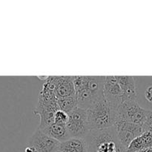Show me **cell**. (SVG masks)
I'll return each instance as SVG.
<instances>
[{
  "instance_id": "obj_5",
  "label": "cell",
  "mask_w": 152,
  "mask_h": 152,
  "mask_svg": "<svg viewBox=\"0 0 152 152\" xmlns=\"http://www.w3.org/2000/svg\"><path fill=\"white\" fill-rule=\"evenodd\" d=\"M114 127L122 146L126 150L135 138L144 133L142 126L134 125L117 116Z\"/></svg>"
},
{
  "instance_id": "obj_18",
  "label": "cell",
  "mask_w": 152,
  "mask_h": 152,
  "mask_svg": "<svg viewBox=\"0 0 152 152\" xmlns=\"http://www.w3.org/2000/svg\"><path fill=\"white\" fill-rule=\"evenodd\" d=\"M24 152H37L36 151V149L34 148H33V147L31 146H27L26 148H25V151Z\"/></svg>"
},
{
  "instance_id": "obj_16",
  "label": "cell",
  "mask_w": 152,
  "mask_h": 152,
  "mask_svg": "<svg viewBox=\"0 0 152 152\" xmlns=\"http://www.w3.org/2000/svg\"><path fill=\"white\" fill-rule=\"evenodd\" d=\"M144 132H151L152 133V110L148 111V116H147L146 121L145 124L142 126Z\"/></svg>"
},
{
  "instance_id": "obj_17",
  "label": "cell",
  "mask_w": 152,
  "mask_h": 152,
  "mask_svg": "<svg viewBox=\"0 0 152 152\" xmlns=\"http://www.w3.org/2000/svg\"><path fill=\"white\" fill-rule=\"evenodd\" d=\"M145 97L147 101L152 102V86H148L145 91Z\"/></svg>"
},
{
  "instance_id": "obj_2",
  "label": "cell",
  "mask_w": 152,
  "mask_h": 152,
  "mask_svg": "<svg viewBox=\"0 0 152 152\" xmlns=\"http://www.w3.org/2000/svg\"><path fill=\"white\" fill-rule=\"evenodd\" d=\"M117 108L103 96L87 109L90 130H103L114 126Z\"/></svg>"
},
{
  "instance_id": "obj_14",
  "label": "cell",
  "mask_w": 152,
  "mask_h": 152,
  "mask_svg": "<svg viewBox=\"0 0 152 152\" xmlns=\"http://www.w3.org/2000/svg\"><path fill=\"white\" fill-rule=\"evenodd\" d=\"M54 114L53 112H46L39 114L40 124L38 129L43 131L54 123Z\"/></svg>"
},
{
  "instance_id": "obj_11",
  "label": "cell",
  "mask_w": 152,
  "mask_h": 152,
  "mask_svg": "<svg viewBox=\"0 0 152 152\" xmlns=\"http://www.w3.org/2000/svg\"><path fill=\"white\" fill-rule=\"evenodd\" d=\"M151 148H152V133L144 132L131 142L126 152L139 151Z\"/></svg>"
},
{
  "instance_id": "obj_6",
  "label": "cell",
  "mask_w": 152,
  "mask_h": 152,
  "mask_svg": "<svg viewBox=\"0 0 152 152\" xmlns=\"http://www.w3.org/2000/svg\"><path fill=\"white\" fill-rule=\"evenodd\" d=\"M61 142L50 137L39 129L35 131L28 142L37 152H59Z\"/></svg>"
},
{
  "instance_id": "obj_1",
  "label": "cell",
  "mask_w": 152,
  "mask_h": 152,
  "mask_svg": "<svg viewBox=\"0 0 152 152\" xmlns=\"http://www.w3.org/2000/svg\"><path fill=\"white\" fill-rule=\"evenodd\" d=\"M88 152H126L114 127L103 130H91L86 138Z\"/></svg>"
},
{
  "instance_id": "obj_4",
  "label": "cell",
  "mask_w": 152,
  "mask_h": 152,
  "mask_svg": "<svg viewBox=\"0 0 152 152\" xmlns=\"http://www.w3.org/2000/svg\"><path fill=\"white\" fill-rule=\"evenodd\" d=\"M149 110L142 108L137 101H125L117 110V117H121L134 125L143 126Z\"/></svg>"
},
{
  "instance_id": "obj_20",
  "label": "cell",
  "mask_w": 152,
  "mask_h": 152,
  "mask_svg": "<svg viewBox=\"0 0 152 152\" xmlns=\"http://www.w3.org/2000/svg\"><path fill=\"white\" fill-rule=\"evenodd\" d=\"M59 152H60V151H59Z\"/></svg>"
},
{
  "instance_id": "obj_13",
  "label": "cell",
  "mask_w": 152,
  "mask_h": 152,
  "mask_svg": "<svg viewBox=\"0 0 152 152\" xmlns=\"http://www.w3.org/2000/svg\"><path fill=\"white\" fill-rule=\"evenodd\" d=\"M57 102L59 109L65 111V112H66L68 114L71 111H74L77 107H78L76 94L74 95V96H67V97L58 98Z\"/></svg>"
},
{
  "instance_id": "obj_3",
  "label": "cell",
  "mask_w": 152,
  "mask_h": 152,
  "mask_svg": "<svg viewBox=\"0 0 152 152\" xmlns=\"http://www.w3.org/2000/svg\"><path fill=\"white\" fill-rule=\"evenodd\" d=\"M66 127L71 137L86 138L91 131L87 110L77 107L69 114Z\"/></svg>"
},
{
  "instance_id": "obj_19",
  "label": "cell",
  "mask_w": 152,
  "mask_h": 152,
  "mask_svg": "<svg viewBox=\"0 0 152 152\" xmlns=\"http://www.w3.org/2000/svg\"><path fill=\"white\" fill-rule=\"evenodd\" d=\"M135 152H152V148H148V149L142 150V151H135Z\"/></svg>"
},
{
  "instance_id": "obj_7",
  "label": "cell",
  "mask_w": 152,
  "mask_h": 152,
  "mask_svg": "<svg viewBox=\"0 0 152 152\" xmlns=\"http://www.w3.org/2000/svg\"><path fill=\"white\" fill-rule=\"evenodd\" d=\"M104 96L115 108L123 102V92L116 76H106L104 85Z\"/></svg>"
},
{
  "instance_id": "obj_9",
  "label": "cell",
  "mask_w": 152,
  "mask_h": 152,
  "mask_svg": "<svg viewBox=\"0 0 152 152\" xmlns=\"http://www.w3.org/2000/svg\"><path fill=\"white\" fill-rule=\"evenodd\" d=\"M116 77L123 92V102L137 101V88L134 77L116 76Z\"/></svg>"
},
{
  "instance_id": "obj_8",
  "label": "cell",
  "mask_w": 152,
  "mask_h": 152,
  "mask_svg": "<svg viewBox=\"0 0 152 152\" xmlns=\"http://www.w3.org/2000/svg\"><path fill=\"white\" fill-rule=\"evenodd\" d=\"M56 97L63 98L76 94L73 76H50Z\"/></svg>"
},
{
  "instance_id": "obj_10",
  "label": "cell",
  "mask_w": 152,
  "mask_h": 152,
  "mask_svg": "<svg viewBox=\"0 0 152 152\" xmlns=\"http://www.w3.org/2000/svg\"><path fill=\"white\" fill-rule=\"evenodd\" d=\"M60 152H88V145L85 138L71 137L61 142Z\"/></svg>"
},
{
  "instance_id": "obj_12",
  "label": "cell",
  "mask_w": 152,
  "mask_h": 152,
  "mask_svg": "<svg viewBox=\"0 0 152 152\" xmlns=\"http://www.w3.org/2000/svg\"><path fill=\"white\" fill-rule=\"evenodd\" d=\"M42 132L60 142H65L71 138L66 126H64V125L53 123V125Z\"/></svg>"
},
{
  "instance_id": "obj_15",
  "label": "cell",
  "mask_w": 152,
  "mask_h": 152,
  "mask_svg": "<svg viewBox=\"0 0 152 152\" xmlns=\"http://www.w3.org/2000/svg\"><path fill=\"white\" fill-rule=\"evenodd\" d=\"M69 119V114L62 110H58L54 114V123L66 126Z\"/></svg>"
}]
</instances>
